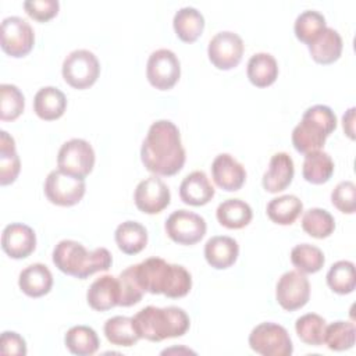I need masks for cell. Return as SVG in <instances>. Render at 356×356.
<instances>
[{"instance_id":"1","label":"cell","mask_w":356,"mask_h":356,"mask_svg":"<svg viewBox=\"0 0 356 356\" xmlns=\"http://www.w3.org/2000/svg\"><path fill=\"white\" fill-rule=\"evenodd\" d=\"M140 160L153 175L171 177L179 172L186 154L178 127L170 120L154 121L140 146Z\"/></svg>"},{"instance_id":"2","label":"cell","mask_w":356,"mask_h":356,"mask_svg":"<svg viewBox=\"0 0 356 356\" xmlns=\"http://www.w3.org/2000/svg\"><path fill=\"white\" fill-rule=\"evenodd\" d=\"M140 288L152 295H165L178 299L189 293L192 275L181 264L167 263L161 257H149L134 264Z\"/></svg>"},{"instance_id":"3","label":"cell","mask_w":356,"mask_h":356,"mask_svg":"<svg viewBox=\"0 0 356 356\" xmlns=\"http://www.w3.org/2000/svg\"><path fill=\"white\" fill-rule=\"evenodd\" d=\"M53 263L64 274L85 280L89 275L107 271L113 264V256L106 248L88 250L81 242L72 239L60 241L53 249Z\"/></svg>"},{"instance_id":"4","label":"cell","mask_w":356,"mask_h":356,"mask_svg":"<svg viewBox=\"0 0 356 356\" xmlns=\"http://www.w3.org/2000/svg\"><path fill=\"white\" fill-rule=\"evenodd\" d=\"M132 320L139 338L150 342L182 337L191 325L189 316L178 306H146L139 310Z\"/></svg>"},{"instance_id":"5","label":"cell","mask_w":356,"mask_h":356,"mask_svg":"<svg viewBox=\"0 0 356 356\" xmlns=\"http://www.w3.org/2000/svg\"><path fill=\"white\" fill-rule=\"evenodd\" d=\"M337 128V115L325 104H314L305 110L292 131V145L299 153L321 150L327 138Z\"/></svg>"},{"instance_id":"6","label":"cell","mask_w":356,"mask_h":356,"mask_svg":"<svg viewBox=\"0 0 356 356\" xmlns=\"http://www.w3.org/2000/svg\"><path fill=\"white\" fill-rule=\"evenodd\" d=\"M61 74L71 88L79 90L88 89L100 75V63L93 51L76 49L64 58Z\"/></svg>"},{"instance_id":"7","label":"cell","mask_w":356,"mask_h":356,"mask_svg":"<svg viewBox=\"0 0 356 356\" xmlns=\"http://www.w3.org/2000/svg\"><path fill=\"white\" fill-rule=\"evenodd\" d=\"M249 346L253 352L263 356H291L293 352L288 331L271 321L260 323L250 331Z\"/></svg>"},{"instance_id":"8","label":"cell","mask_w":356,"mask_h":356,"mask_svg":"<svg viewBox=\"0 0 356 356\" xmlns=\"http://www.w3.org/2000/svg\"><path fill=\"white\" fill-rule=\"evenodd\" d=\"M95 160L92 145L85 139L72 138L61 145L57 154V167L64 174L85 179L92 172Z\"/></svg>"},{"instance_id":"9","label":"cell","mask_w":356,"mask_h":356,"mask_svg":"<svg viewBox=\"0 0 356 356\" xmlns=\"http://www.w3.org/2000/svg\"><path fill=\"white\" fill-rule=\"evenodd\" d=\"M43 191L50 203L70 207L82 200L86 191V184L83 178L71 177L57 168L47 174Z\"/></svg>"},{"instance_id":"10","label":"cell","mask_w":356,"mask_h":356,"mask_svg":"<svg viewBox=\"0 0 356 356\" xmlns=\"http://www.w3.org/2000/svg\"><path fill=\"white\" fill-rule=\"evenodd\" d=\"M35 43V32L31 24L17 15L6 17L0 28V44L6 54L19 58L26 56Z\"/></svg>"},{"instance_id":"11","label":"cell","mask_w":356,"mask_h":356,"mask_svg":"<svg viewBox=\"0 0 356 356\" xmlns=\"http://www.w3.org/2000/svg\"><path fill=\"white\" fill-rule=\"evenodd\" d=\"M165 234L171 241L179 245H195L204 236L207 224L197 213L179 209L172 211L164 224Z\"/></svg>"},{"instance_id":"12","label":"cell","mask_w":356,"mask_h":356,"mask_svg":"<svg viewBox=\"0 0 356 356\" xmlns=\"http://www.w3.org/2000/svg\"><path fill=\"white\" fill-rule=\"evenodd\" d=\"M179 76L181 63L172 50L157 49L152 51L146 64V78L153 88L168 90L178 82Z\"/></svg>"},{"instance_id":"13","label":"cell","mask_w":356,"mask_h":356,"mask_svg":"<svg viewBox=\"0 0 356 356\" xmlns=\"http://www.w3.org/2000/svg\"><path fill=\"white\" fill-rule=\"evenodd\" d=\"M245 44L242 38L232 31L216 33L207 46V56L211 64L222 71L235 68L243 56Z\"/></svg>"},{"instance_id":"14","label":"cell","mask_w":356,"mask_h":356,"mask_svg":"<svg viewBox=\"0 0 356 356\" xmlns=\"http://www.w3.org/2000/svg\"><path fill=\"white\" fill-rule=\"evenodd\" d=\"M310 298V282L307 277L298 271L291 270L284 273L275 286V299L278 305L288 312L302 309Z\"/></svg>"},{"instance_id":"15","label":"cell","mask_w":356,"mask_h":356,"mask_svg":"<svg viewBox=\"0 0 356 356\" xmlns=\"http://www.w3.org/2000/svg\"><path fill=\"white\" fill-rule=\"evenodd\" d=\"M170 188L159 175H150L142 179L134 192V202L145 214L161 213L170 204Z\"/></svg>"},{"instance_id":"16","label":"cell","mask_w":356,"mask_h":356,"mask_svg":"<svg viewBox=\"0 0 356 356\" xmlns=\"http://www.w3.org/2000/svg\"><path fill=\"white\" fill-rule=\"evenodd\" d=\"M36 248L35 231L22 222H11L1 232V249L11 259H25Z\"/></svg>"},{"instance_id":"17","label":"cell","mask_w":356,"mask_h":356,"mask_svg":"<svg viewBox=\"0 0 356 356\" xmlns=\"http://www.w3.org/2000/svg\"><path fill=\"white\" fill-rule=\"evenodd\" d=\"M211 178L214 184L227 192H235L246 181L245 167L229 153H220L211 163Z\"/></svg>"},{"instance_id":"18","label":"cell","mask_w":356,"mask_h":356,"mask_svg":"<svg viewBox=\"0 0 356 356\" xmlns=\"http://www.w3.org/2000/svg\"><path fill=\"white\" fill-rule=\"evenodd\" d=\"M295 175L292 157L285 152L274 153L261 178V185L268 193H278L286 189Z\"/></svg>"},{"instance_id":"19","label":"cell","mask_w":356,"mask_h":356,"mask_svg":"<svg viewBox=\"0 0 356 356\" xmlns=\"http://www.w3.org/2000/svg\"><path fill=\"white\" fill-rule=\"evenodd\" d=\"M88 305L97 312H106L120 305V285L117 277L102 275L96 278L86 292Z\"/></svg>"},{"instance_id":"20","label":"cell","mask_w":356,"mask_h":356,"mask_svg":"<svg viewBox=\"0 0 356 356\" xmlns=\"http://www.w3.org/2000/svg\"><path fill=\"white\" fill-rule=\"evenodd\" d=\"M216 189L204 171L196 170L188 174L179 185V197L189 206H204L214 197Z\"/></svg>"},{"instance_id":"21","label":"cell","mask_w":356,"mask_h":356,"mask_svg":"<svg viewBox=\"0 0 356 356\" xmlns=\"http://www.w3.org/2000/svg\"><path fill=\"white\" fill-rule=\"evenodd\" d=\"M239 245L227 235L211 236L204 245V259L216 270L229 268L238 259Z\"/></svg>"},{"instance_id":"22","label":"cell","mask_w":356,"mask_h":356,"mask_svg":"<svg viewBox=\"0 0 356 356\" xmlns=\"http://www.w3.org/2000/svg\"><path fill=\"white\" fill-rule=\"evenodd\" d=\"M18 286L29 298L47 295L53 286L51 271L43 263H32L19 273Z\"/></svg>"},{"instance_id":"23","label":"cell","mask_w":356,"mask_h":356,"mask_svg":"<svg viewBox=\"0 0 356 356\" xmlns=\"http://www.w3.org/2000/svg\"><path fill=\"white\" fill-rule=\"evenodd\" d=\"M67 108L65 95L56 86L40 88L33 97V111L44 121L60 118Z\"/></svg>"},{"instance_id":"24","label":"cell","mask_w":356,"mask_h":356,"mask_svg":"<svg viewBox=\"0 0 356 356\" xmlns=\"http://www.w3.org/2000/svg\"><path fill=\"white\" fill-rule=\"evenodd\" d=\"M307 47H309L312 58L316 63L327 65V64L335 63L341 57L343 43H342V38L338 33V31L327 26L320 33V36L313 43H310Z\"/></svg>"},{"instance_id":"25","label":"cell","mask_w":356,"mask_h":356,"mask_svg":"<svg viewBox=\"0 0 356 356\" xmlns=\"http://www.w3.org/2000/svg\"><path fill=\"white\" fill-rule=\"evenodd\" d=\"M246 74L254 86L267 88L278 78V63L270 53H254L248 61Z\"/></svg>"},{"instance_id":"26","label":"cell","mask_w":356,"mask_h":356,"mask_svg":"<svg viewBox=\"0 0 356 356\" xmlns=\"http://www.w3.org/2000/svg\"><path fill=\"white\" fill-rule=\"evenodd\" d=\"M172 26L177 36L186 43L197 40L204 29V17L203 14L191 6L181 7L172 18Z\"/></svg>"},{"instance_id":"27","label":"cell","mask_w":356,"mask_h":356,"mask_svg":"<svg viewBox=\"0 0 356 356\" xmlns=\"http://www.w3.org/2000/svg\"><path fill=\"white\" fill-rule=\"evenodd\" d=\"M114 239L122 253L136 254L147 245V231L140 222L128 220L115 228Z\"/></svg>"},{"instance_id":"28","label":"cell","mask_w":356,"mask_h":356,"mask_svg":"<svg viewBox=\"0 0 356 356\" xmlns=\"http://www.w3.org/2000/svg\"><path fill=\"white\" fill-rule=\"evenodd\" d=\"M216 217L222 227L228 229H239L252 221L253 211L245 200L227 199L218 204Z\"/></svg>"},{"instance_id":"29","label":"cell","mask_w":356,"mask_h":356,"mask_svg":"<svg viewBox=\"0 0 356 356\" xmlns=\"http://www.w3.org/2000/svg\"><path fill=\"white\" fill-rule=\"evenodd\" d=\"M334 160L327 152H310L305 154L302 175L307 182L321 185L330 181V178L334 174Z\"/></svg>"},{"instance_id":"30","label":"cell","mask_w":356,"mask_h":356,"mask_svg":"<svg viewBox=\"0 0 356 356\" xmlns=\"http://www.w3.org/2000/svg\"><path fill=\"white\" fill-rule=\"evenodd\" d=\"M303 211V203L296 195H282L268 202L266 213L278 225H291Z\"/></svg>"},{"instance_id":"31","label":"cell","mask_w":356,"mask_h":356,"mask_svg":"<svg viewBox=\"0 0 356 356\" xmlns=\"http://www.w3.org/2000/svg\"><path fill=\"white\" fill-rule=\"evenodd\" d=\"M21 170V160L15 150L14 138L4 129L0 131V184H13Z\"/></svg>"},{"instance_id":"32","label":"cell","mask_w":356,"mask_h":356,"mask_svg":"<svg viewBox=\"0 0 356 356\" xmlns=\"http://www.w3.org/2000/svg\"><path fill=\"white\" fill-rule=\"evenodd\" d=\"M65 348L78 356L95 355L99 349L100 341L96 331L89 325H74L64 337Z\"/></svg>"},{"instance_id":"33","label":"cell","mask_w":356,"mask_h":356,"mask_svg":"<svg viewBox=\"0 0 356 356\" xmlns=\"http://www.w3.org/2000/svg\"><path fill=\"white\" fill-rule=\"evenodd\" d=\"M104 335L111 345L115 346H134L140 338L135 330L132 317L114 316L104 323Z\"/></svg>"},{"instance_id":"34","label":"cell","mask_w":356,"mask_h":356,"mask_svg":"<svg viewBox=\"0 0 356 356\" xmlns=\"http://www.w3.org/2000/svg\"><path fill=\"white\" fill-rule=\"evenodd\" d=\"M291 261L298 271L303 274H314L323 268L325 256L323 250L314 245L299 243L291 250Z\"/></svg>"},{"instance_id":"35","label":"cell","mask_w":356,"mask_h":356,"mask_svg":"<svg viewBox=\"0 0 356 356\" xmlns=\"http://www.w3.org/2000/svg\"><path fill=\"white\" fill-rule=\"evenodd\" d=\"M327 285L338 295L352 293L356 288L355 264L349 260L335 261L327 273Z\"/></svg>"},{"instance_id":"36","label":"cell","mask_w":356,"mask_h":356,"mask_svg":"<svg viewBox=\"0 0 356 356\" xmlns=\"http://www.w3.org/2000/svg\"><path fill=\"white\" fill-rule=\"evenodd\" d=\"M303 231L317 239L328 238L335 229V220L330 211L320 207H312L303 213Z\"/></svg>"},{"instance_id":"37","label":"cell","mask_w":356,"mask_h":356,"mask_svg":"<svg viewBox=\"0 0 356 356\" xmlns=\"http://www.w3.org/2000/svg\"><path fill=\"white\" fill-rule=\"evenodd\" d=\"M325 28V17L316 10L302 11L293 24L295 36L307 46L313 43Z\"/></svg>"},{"instance_id":"38","label":"cell","mask_w":356,"mask_h":356,"mask_svg":"<svg viewBox=\"0 0 356 356\" xmlns=\"http://www.w3.org/2000/svg\"><path fill=\"white\" fill-rule=\"evenodd\" d=\"M356 327L350 321L338 320L325 327L324 343L328 349L335 352H343L355 345Z\"/></svg>"},{"instance_id":"39","label":"cell","mask_w":356,"mask_h":356,"mask_svg":"<svg viewBox=\"0 0 356 356\" xmlns=\"http://www.w3.org/2000/svg\"><path fill=\"white\" fill-rule=\"evenodd\" d=\"M327 321L317 313H306L295 323V331L302 342L310 346H320L324 343Z\"/></svg>"},{"instance_id":"40","label":"cell","mask_w":356,"mask_h":356,"mask_svg":"<svg viewBox=\"0 0 356 356\" xmlns=\"http://www.w3.org/2000/svg\"><path fill=\"white\" fill-rule=\"evenodd\" d=\"M25 108V97L18 86L13 83L0 85V120L14 121Z\"/></svg>"},{"instance_id":"41","label":"cell","mask_w":356,"mask_h":356,"mask_svg":"<svg viewBox=\"0 0 356 356\" xmlns=\"http://www.w3.org/2000/svg\"><path fill=\"white\" fill-rule=\"evenodd\" d=\"M120 285V305L122 307H129L139 303L143 298L145 291L140 288L139 281L135 274V266H129L120 273L117 277Z\"/></svg>"},{"instance_id":"42","label":"cell","mask_w":356,"mask_h":356,"mask_svg":"<svg viewBox=\"0 0 356 356\" xmlns=\"http://www.w3.org/2000/svg\"><path fill=\"white\" fill-rule=\"evenodd\" d=\"M331 203L345 214H353L356 210V185L352 181H341L331 192Z\"/></svg>"},{"instance_id":"43","label":"cell","mask_w":356,"mask_h":356,"mask_svg":"<svg viewBox=\"0 0 356 356\" xmlns=\"http://www.w3.org/2000/svg\"><path fill=\"white\" fill-rule=\"evenodd\" d=\"M22 6L25 13L39 22L51 19L60 10L58 0H25Z\"/></svg>"},{"instance_id":"44","label":"cell","mask_w":356,"mask_h":356,"mask_svg":"<svg viewBox=\"0 0 356 356\" xmlns=\"http://www.w3.org/2000/svg\"><path fill=\"white\" fill-rule=\"evenodd\" d=\"M0 352H1V355L25 356L26 355V342L18 332L4 331L0 338Z\"/></svg>"},{"instance_id":"45","label":"cell","mask_w":356,"mask_h":356,"mask_svg":"<svg viewBox=\"0 0 356 356\" xmlns=\"http://www.w3.org/2000/svg\"><path fill=\"white\" fill-rule=\"evenodd\" d=\"M355 111L356 108L355 107H350L346 110V113L343 114L342 117V127H343V131L345 134L350 138V139H355Z\"/></svg>"}]
</instances>
